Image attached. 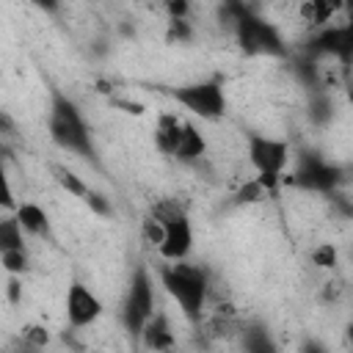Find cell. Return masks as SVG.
<instances>
[{
	"label": "cell",
	"instance_id": "cell-18",
	"mask_svg": "<svg viewBox=\"0 0 353 353\" xmlns=\"http://www.w3.org/2000/svg\"><path fill=\"white\" fill-rule=\"evenodd\" d=\"M306 6L312 8V28H323L342 11L345 0H306Z\"/></svg>",
	"mask_w": 353,
	"mask_h": 353
},
{
	"label": "cell",
	"instance_id": "cell-3",
	"mask_svg": "<svg viewBox=\"0 0 353 353\" xmlns=\"http://www.w3.org/2000/svg\"><path fill=\"white\" fill-rule=\"evenodd\" d=\"M229 17H232V28L237 36V44L245 55H287V44L281 39V33L276 30V25H270L268 19H262L256 11L245 8L237 0H229Z\"/></svg>",
	"mask_w": 353,
	"mask_h": 353
},
{
	"label": "cell",
	"instance_id": "cell-9",
	"mask_svg": "<svg viewBox=\"0 0 353 353\" xmlns=\"http://www.w3.org/2000/svg\"><path fill=\"white\" fill-rule=\"evenodd\" d=\"M63 309H66V320H69L72 328H88V325H94L102 317V309L105 306H102L99 295L88 284H83V281L74 279L66 287Z\"/></svg>",
	"mask_w": 353,
	"mask_h": 353
},
{
	"label": "cell",
	"instance_id": "cell-26",
	"mask_svg": "<svg viewBox=\"0 0 353 353\" xmlns=\"http://www.w3.org/2000/svg\"><path fill=\"white\" fill-rule=\"evenodd\" d=\"M85 204H88V207H91L97 215H113V207H110V201H108L105 196H99L97 190H91V193H88Z\"/></svg>",
	"mask_w": 353,
	"mask_h": 353
},
{
	"label": "cell",
	"instance_id": "cell-28",
	"mask_svg": "<svg viewBox=\"0 0 353 353\" xmlns=\"http://www.w3.org/2000/svg\"><path fill=\"white\" fill-rule=\"evenodd\" d=\"M36 8H41L44 14H55L61 8V0H30Z\"/></svg>",
	"mask_w": 353,
	"mask_h": 353
},
{
	"label": "cell",
	"instance_id": "cell-30",
	"mask_svg": "<svg viewBox=\"0 0 353 353\" xmlns=\"http://www.w3.org/2000/svg\"><path fill=\"white\" fill-rule=\"evenodd\" d=\"M350 108H353V91H350Z\"/></svg>",
	"mask_w": 353,
	"mask_h": 353
},
{
	"label": "cell",
	"instance_id": "cell-19",
	"mask_svg": "<svg viewBox=\"0 0 353 353\" xmlns=\"http://www.w3.org/2000/svg\"><path fill=\"white\" fill-rule=\"evenodd\" d=\"M0 265L6 273H14V276H25L30 270V256H28V248H11V251H0Z\"/></svg>",
	"mask_w": 353,
	"mask_h": 353
},
{
	"label": "cell",
	"instance_id": "cell-17",
	"mask_svg": "<svg viewBox=\"0 0 353 353\" xmlns=\"http://www.w3.org/2000/svg\"><path fill=\"white\" fill-rule=\"evenodd\" d=\"M22 223L17 215H8L0 221V251H11V248H25V237H22Z\"/></svg>",
	"mask_w": 353,
	"mask_h": 353
},
{
	"label": "cell",
	"instance_id": "cell-1",
	"mask_svg": "<svg viewBox=\"0 0 353 353\" xmlns=\"http://www.w3.org/2000/svg\"><path fill=\"white\" fill-rule=\"evenodd\" d=\"M157 279H160L163 290L176 301L182 317L196 325L204 314V306H207V292H210L207 270L199 265H190L188 259H179V262L160 265Z\"/></svg>",
	"mask_w": 353,
	"mask_h": 353
},
{
	"label": "cell",
	"instance_id": "cell-8",
	"mask_svg": "<svg viewBox=\"0 0 353 353\" xmlns=\"http://www.w3.org/2000/svg\"><path fill=\"white\" fill-rule=\"evenodd\" d=\"M292 182L306 188V190H317V193H328L334 190L339 182H342V168L323 160L320 154L314 152H306L301 160H298V168L292 174Z\"/></svg>",
	"mask_w": 353,
	"mask_h": 353
},
{
	"label": "cell",
	"instance_id": "cell-22",
	"mask_svg": "<svg viewBox=\"0 0 353 353\" xmlns=\"http://www.w3.org/2000/svg\"><path fill=\"white\" fill-rule=\"evenodd\" d=\"M141 232H143V240L146 243H152L154 248L163 243V234H165V226H163V221L160 218H154L152 212L143 218V223H141Z\"/></svg>",
	"mask_w": 353,
	"mask_h": 353
},
{
	"label": "cell",
	"instance_id": "cell-27",
	"mask_svg": "<svg viewBox=\"0 0 353 353\" xmlns=\"http://www.w3.org/2000/svg\"><path fill=\"white\" fill-rule=\"evenodd\" d=\"M25 339H28L30 345L41 347V345L50 342V334H47V328H41V325H25Z\"/></svg>",
	"mask_w": 353,
	"mask_h": 353
},
{
	"label": "cell",
	"instance_id": "cell-4",
	"mask_svg": "<svg viewBox=\"0 0 353 353\" xmlns=\"http://www.w3.org/2000/svg\"><path fill=\"white\" fill-rule=\"evenodd\" d=\"M154 312H157L154 309V279H152L146 265H138L130 276V284H127V292H124L121 309H119L124 331L132 334V336H141L146 320Z\"/></svg>",
	"mask_w": 353,
	"mask_h": 353
},
{
	"label": "cell",
	"instance_id": "cell-24",
	"mask_svg": "<svg viewBox=\"0 0 353 353\" xmlns=\"http://www.w3.org/2000/svg\"><path fill=\"white\" fill-rule=\"evenodd\" d=\"M163 11L168 19H188L190 0H163Z\"/></svg>",
	"mask_w": 353,
	"mask_h": 353
},
{
	"label": "cell",
	"instance_id": "cell-16",
	"mask_svg": "<svg viewBox=\"0 0 353 353\" xmlns=\"http://www.w3.org/2000/svg\"><path fill=\"white\" fill-rule=\"evenodd\" d=\"M52 176H55V182L66 190V193H72V196H77L80 201H85L88 199V193H91V188L72 171V168H66V165H52Z\"/></svg>",
	"mask_w": 353,
	"mask_h": 353
},
{
	"label": "cell",
	"instance_id": "cell-20",
	"mask_svg": "<svg viewBox=\"0 0 353 353\" xmlns=\"http://www.w3.org/2000/svg\"><path fill=\"white\" fill-rule=\"evenodd\" d=\"M312 265L314 268H323V270H331V268H336V259H339V251H336V245L334 243H320V245H314L312 248Z\"/></svg>",
	"mask_w": 353,
	"mask_h": 353
},
{
	"label": "cell",
	"instance_id": "cell-11",
	"mask_svg": "<svg viewBox=\"0 0 353 353\" xmlns=\"http://www.w3.org/2000/svg\"><path fill=\"white\" fill-rule=\"evenodd\" d=\"M185 135V119H179L176 113H160L157 124H154V146L160 154L174 157L179 149V141Z\"/></svg>",
	"mask_w": 353,
	"mask_h": 353
},
{
	"label": "cell",
	"instance_id": "cell-10",
	"mask_svg": "<svg viewBox=\"0 0 353 353\" xmlns=\"http://www.w3.org/2000/svg\"><path fill=\"white\" fill-rule=\"evenodd\" d=\"M165 226V234H163V243L157 245V254L163 256V262H179V259H188L190 251H193V223L188 218V212H176L171 218L163 221Z\"/></svg>",
	"mask_w": 353,
	"mask_h": 353
},
{
	"label": "cell",
	"instance_id": "cell-13",
	"mask_svg": "<svg viewBox=\"0 0 353 353\" xmlns=\"http://www.w3.org/2000/svg\"><path fill=\"white\" fill-rule=\"evenodd\" d=\"M204 154H207V138H204V132L193 121H185V135L179 141V149H176L174 160H179L185 165H196Z\"/></svg>",
	"mask_w": 353,
	"mask_h": 353
},
{
	"label": "cell",
	"instance_id": "cell-14",
	"mask_svg": "<svg viewBox=\"0 0 353 353\" xmlns=\"http://www.w3.org/2000/svg\"><path fill=\"white\" fill-rule=\"evenodd\" d=\"M17 218L22 223V229L33 237H47L50 234V215L44 207H39L36 201H22L17 207Z\"/></svg>",
	"mask_w": 353,
	"mask_h": 353
},
{
	"label": "cell",
	"instance_id": "cell-29",
	"mask_svg": "<svg viewBox=\"0 0 353 353\" xmlns=\"http://www.w3.org/2000/svg\"><path fill=\"white\" fill-rule=\"evenodd\" d=\"M347 336H350V339H353V323H350V325H347Z\"/></svg>",
	"mask_w": 353,
	"mask_h": 353
},
{
	"label": "cell",
	"instance_id": "cell-5",
	"mask_svg": "<svg viewBox=\"0 0 353 353\" xmlns=\"http://www.w3.org/2000/svg\"><path fill=\"white\" fill-rule=\"evenodd\" d=\"M245 154H248V163L254 165L256 171V179L273 190L290 163V143L281 141V138H273V135H262V132H248L245 138Z\"/></svg>",
	"mask_w": 353,
	"mask_h": 353
},
{
	"label": "cell",
	"instance_id": "cell-7",
	"mask_svg": "<svg viewBox=\"0 0 353 353\" xmlns=\"http://www.w3.org/2000/svg\"><path fill=\"white\" fill-rule=\"evenodd\" d=\"M314 55H328L339 66H353V17L342 25H323L309 41Z\"/></svg>",
	"mask_w": 353,
	"mask_h": 353
},
{
	"label": "cell",
	"instance_id": "cell-21",
	"mask_svg": "<svg viewBox=\"0 0 353 353\" xmlns=\"http://www.w3.org/2000/svg\"><path fill=\"white\" fill-rule=\"evenodd\" d=\"M268 193H270V190L254 176V179H248V182L237 190V201H243V204H256V201H262Z\"/></svg>",
	"mask_w": 353,
	"mask_h": 353
},
{
	"label": "cell",
	"instance_id": "cell-23",
	"mask_svg": "<svg viewBox=\"0 0 353 353\" xmlns=\"http://www.w3.org/2000/svg\"><path fill=\"white\" fill-rule=\"evenodd\" d=\"M190 36L193 33H190L188 19H168V33H165L168 41H188Z\"/></svg>",
	"mask_w": 353,
	"mask_h": 353
},
{
	"label": "cell",
	"instance_id": "cell-2",
	"mask_svg": "<svg viewBox=\"0 0 353 353\" xmlns=\"http://www.w3.org/2000/svg\"><path fill=\"white\" fill-rule=\"evenodd\" d=\"M47 130H50V138H52L55 146H61L63 152H72L83 160L97 163V146H94L91 127L85 124L80 108L66 94H58V91L52 94Z\"/></svg>",
	"mask_w": 353,
	"mask_h": 353
},
{
	"label": "cell",
	"instance_id": "cell-15",
	"mask_svg": "<svg viewBox=\"0 0 353 353\" xmlns=\"http://www.w3.org/2000/svg\"><path fill=\"white\" fill-rule=\"evenodd\" d=\"M240 347H243V350H251V353H270V350H276V342H273L268 325L251 323V325H245L243 334H240Z\"/></svg>",
	"mask_w": 353,
	"mask_h": 353
},
{
	"label": "cell",
	"instance_id": "cell-6",
	"mask_svg": "<svg viewBox=\"0 0 353 353\" xmlns=\"http://www.w3.org/2000/svg\"><path fill=\"white\" fill-rule=\"evenodd\" d=\"M168 94L176 105H182L188 113H193L201 121H218L226 113V91L218 77L185 83V85L171 88Z\"/></svg>",
	"mask_w": 353,
	"mask_h": 353
},
{
	"label": "cell",
	"instance_id": "cell-12",
	"mask_svg": "<svg viewBox=\"0 0 353 353\" xmlns=\"http://www.w3.org/2000/svg\"><path fill=\"white\" fill-rule=\"evenodd\" d=\"M174 342H176V339H174L168 314L157 309V312L146 320V325H143V331H141V345L149 347V350H171Z\"/></svg>",
	"mask_w": 353,
	"mask_h": 353
},
{
	"label": "cell",
	"instance_id": "cell-25",
	"mask_svg": "<svg viewBox=\"0 0 353 353\" xmlns=\"http://www.w3.org/2000/svg\"><path fill=\"white\" fill-rule=\"evenodd\" d=\"M6 298H8L11 306H17L22 301V276L8 273V279H6Z\"/></svg>",
	"mask_w": 353,
	"mask_h": 353
}]
</instances>
